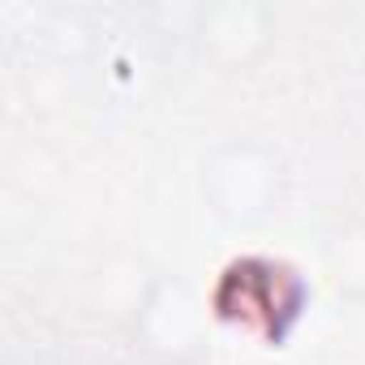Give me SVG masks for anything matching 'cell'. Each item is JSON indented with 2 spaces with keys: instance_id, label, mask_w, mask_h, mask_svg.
<instances>
[{
  "instance_id": "obj_1",
  "label": "cell",
  "mask_w": 365,
  "mask_h": 365,
  "mask_svg": "<svg viewBox=\"0 0 365 365\" xmlns=\"http://www.w3.org/2000/svg\"><path fill=\"white\" fill-rule=\"evenodd\" d=\"M309 279L275 254H241L220 267L207 288L215 327L241 331L262 348H284L309 314Z\"/></svg>"
},
{
  "instance_id": "obj_2",
  "label": "cell",
  "mask_w": 365,
  "mask_h": 365,
  "mask_svg": "<svg viewBox=\"0 0 365 365\" xmlns=\"http://www.w3.org/2000/svg\"><path fill=\"white\" fill-rule=\"evenodd\" d=\"M292 190L288 159L275 142L241 133L215 142L198 163V198L232 232H258L267 228Z\"/></svg>"
},
{
  "instance_id": "obj_3",
  "label": "cell",
  "mask_w": 365,
  "mask_h": 365,
  "mask_svg": "<svg viewBox=\"0 0 365 365\" xmlns=\"http://www.w3.org/2000/svg\"><path fill=\"white\" fill-rule=\"evenodd\" d=\"M211 301L176 271H150L133 305L125 309L129 348L146 365H202L211 352Z\"/></svg>"
},
{
  "instance_id": "obj_4",
  "label": "cell",
  "mask_w": 365,
  "mask_h": 365,
  "mask_svg": "<svg viewBox=\"0 0 365 365\" xmlns=\"http://www.w3.org/2000/svg\"><path fill=\"white\" fill-rule=\"evenodd\" d=\"M185 39L215 73H250L275 52L279 14L267 0H211L190 14Z\"/></svg>"
},
{
  "instance_id": "obj_5",
  "label": "cell",
  "mask_w": 365,
  "mask_h": 365,
  "mask_svg": "<svg viewBox=\"0 0 365 365\" xmlns=\"http://www.w3.org/2000/svg\"><path fill=\"white\" fill-rule=\"evenodd\" d=\"M322 275L348 305H365V211L339 215L322 232Z\"/></svg>"
}]
</instances>
